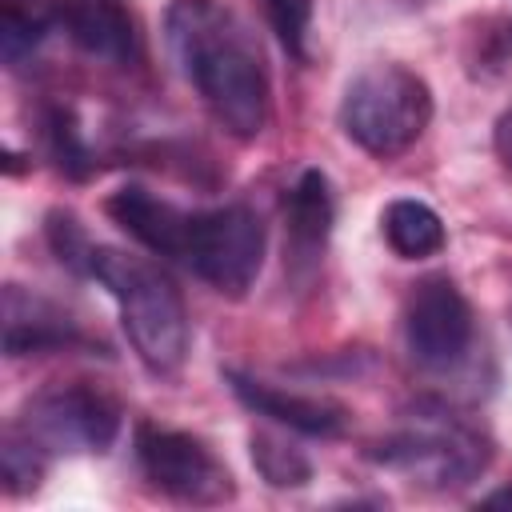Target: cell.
<instances>
[{
    "label": "cell",
    "mask_w": 512,
    "mask_h": 512,
    "mask_svg": "<svg viewBox=\"0 0 512 512\" xmlns=\"http://www.w3.org/2000/svg\"><path fill=\"white\" fill-rule=\"evenodd\" d=\"M284 220L292 236V252L300 260H312L324 252V240L332 232V188L320 168H304L296 184L284 196Z\"/></svg>",
    "instance_id": "obj_13"
},
{
    "label": "cell",
    "mask_w": 512,
    "mask_h": 512,
    "mask_svg": "<svg viewBox=\"0 0 512 512\" xmlns=\"http://www.w3.org/2000/svg\"><path fill=\"white\" fill-rule=\"evenodd\" d=\"M84 344L80 324L52 300L8 284L4 288V352L8 356H40Z\"/></svg>",
    "instance_id": "obj_11"
},
{
    "label": "cell",
    "mask_w": 512,
    "mask_h": 512,
    "mask_svg": "<svg viewBox=\"0 0 512 512\" xmlns=\"http://www.w3.org/2000/svg\"><path fill=\"white\" fill-rule=\"evenodd\" d=\"M472 304L448 276H428L412 288L404 312V340L416 364L452 368L472 348Z\"/></svg>",
    "instance_id": "obj_8"
},
{
    "label": "cell",
    "mask_w": 512,
    "mask_h": 512,
    "mask_svg": "<svg viewBox=\"0 0 512 512\" xmlns=\"http://www.w3.org/2000/svg\"><path fill=\"white\" fill-rule=\"evenodd\" d=\"M172 60L204 108L232 136L252 140L268 124L272 88L256 36L224 0H172L164 12Z\"/></svg>",
    "instance_id": "obj_1"
},
{
    "label": "cell",
    "mask_w": 512,
    "mask_h": 512,
    "mask_svg": "<svg viewBox=\"0 0 512 512\" xmlns=\"http://www.w3.org/2000/svg\"><path fill=\"white\" fill-rule=\"evenodd\" d=\"M108 216L144 248H152L156 256L180 260L184 248V232H188V208H176L172 200H160L156 192L140 188V184H124L108 196Z\"/></svg>",
    "instance_id": "obj_12"
},
{
    "label": "cell",
    "mask_w": 512,
    "mask_h": 512,
    "mask_svg": "<svg viewBox=\"0 0 512 512\" xmlns=\"http://www.w3.org/2000/svg\"><path fill=\"white\" fill-rule=\"evenodd\" d=\"M492 140H496V156H500L504 164H512V108L496 120V136H492Z\"/></svg>",
    "instance_id": "obj_19"
},
{
    "label": "cell",
    "mask_w": 512,
    "mask_h": 512,
    "mask_svg": "<svg viewBox=\"0 0 512 512\" xmlns=\"http://www.w3.org/2000/svg\"><path fill=\"white\" fill-rule=\"evenodd\" d=\"M136 456L144 476L172 500L180 504H224L236 496V480L228 464L196 436L160 428V424H140L136 428Z\"/></svg>",
    "instance_id": "obj_6"
},
{
    "label": "cell",
    "mask_w": 512,
    "mask_h": 512,
    "mask_svg": "<svg viewBox=\"0 0 512 512\" xmlns=\"http://www.w3.org/2000/svg\"><path fill=\"white\" fill-rule=\"evenodd\" d=\"M268 24L288 56H308V32H312V0H264Z\"/></svg>",
    "instance_id": "obj_17"
},
{
    "label": "cell",
    "mask_w": 512,
    "mask_h": 512,
    "mask_svg": "<svg viewBox=\"0 0 512 512\" xmlns=\"http://www.w3.org/2000/svg\"><path fill=\"white\" fill-rule=\"evenodd\" d=\"M480 504H488V508H492V504H512V488H500V492H492V496H484Z\"/></svg>",
    "instance_id": "obj_20"
},
{
    "label": "cell",
    "mask_w": 512,
    "mask_h": 512,
    "mask_svg": "<svg viewBox=\"0 0 512 512\" xmlns=\"http://www.w3.org/2000/svg\"><path fill=\"white\" fill-rule=\"evenodd\" d=\"M432 120V88L404 64H372L356 72L340 96V128L368 156L408 152Z\"/></svg>",
    "instance_id": "obj_4"
},
{
    "label": "cell",
    "mask_w": 512,
    "mask_h": 512,
    "mask_svg": "<svg viewBox=\"0 0 512 512\" xmlns=\"http://www.w3.org/2000/svg\"><path fill=\"white\" fill-rule=\"evenodd\" d=\"M384 240L404 260H424L444 248V224L424 200H392L380 216Z\"/></svg>",
    "instance_id": "obj_14"
},
{
    "label": "cell",
    "mask_w": 512,
    "mask_h": 512,
    "mask_svg": "<svg viewBox=\"0 0 512 512\" xmlns=\"http://www.w3.org/2000/svg\"><path fill=\"white\" fill-rule=\"evenodd\" d=\"M252 464L272 488H300L312 476L308 456L272 432H252Z\"/></svg>",
    "instance_id": "obj_15"
},
{
    "label": "cell",
    "mask_w": 512,
    "mask_h": 512,
    "mask_svg": "<svg viewBox=\"0 0 512 512\" xmlns=\"http://www.w3.org/2000/svg\"><path fill=\"white\" fill-rule=\"evenodd\" d=\"M48 28H64L76 48L96 60L128 64L136 56V24L128 0H8Z\"/></svg>",
    "instance_id": "obj_9"
},
{
    "label": "cell",
    "mask_w": 512,
    "mask_h": 512,
    "mask_svg": "<svg viewBox=\"0 0 512 512\" xmlns=\"http://www.w3.org/2000/svg\"><path fill=\"white\" fill-rule=\"evenodd\" d=\"M180 264L192 268L220 296H244L264 264V224L252 208L228 204L188 216Z\"/></svg>",
    "instance_id": "obj_5"
},
{
    "label": "cell",
    "mask_w": 512,
    "mask_h": 512,
    "mask_svg": "<svg viewBox=\"0 0 512 512\" xmlns=\"http://www.w3.org/2000/svg\"><path fill=\"white\" fill-rule=\"evenodd\" d=\"M224 380L232 384L236 400L244 408H252L256 416H268L292 432H304V436H340L348 428V408L328 400V396H304V392H284L276 384H264V380H252L244 372H224Z\"/></svg>",
    "instance_id": "obj_10"
},
{
    "label": "cell",
    "mask_w": 512,
    "mask_h": 512,
    "mask_svg": "<svg viewBox=\"0 0 512 512\" xmlns=\"http://www.w3.org/2000/svg\"><path fill=\"white\" fill-rule=\"evenodd\" d=\"M372 460L424 488H460L488 468L492 448L464 416L440 400H416L404 408L400 428L376 444Z\"/></svg>",
    "instance_id": "obj_3"
},
{
    "label": "cell",
    "mask_w": 512,
    "mask_h": 512,
    "mask_svg": "<svg viewBox=\"0 0 512 512\" xmlns=\"http://www.w3.org/2000/svg\"><path fill=\"white\" fill-rule=\"evenodd\" d=\"M48 136H52V148H56L60 164H64L68 172L84 176V172H88V148H84V140H80V132H76V124H72V116H68L64 108L52 112V120H48Z\"/></svg>",
    "instance_id": "obj_18"
},
{
    "label": "cell",
    "mask_w": 512,
    "mask_h": 512,
    "mask_svg": "<svg viewBox=\"0 0 512 512\" xmlns=\"http://www.w3.org/2000/svg\"><path fill=\"white\" fill-rule=\"evenodd\" d=\"M16 428L44 452H108L120 432V408L92 384H60L24 408Z\"/></svg>",
    "instance_id": "obj_7"
},
{
    "label": "cell",
    "mask_w": 512,
    "mask_h": 512,
    "mask_svg": "<svg viewBox=\"0 0 512 512\" xmlns=\"http://www.w3.org/2000/svg\"><path fill=\"white\" fill-rule=\"evenodd\" d=\"M80 272L92 276L100 288H108V296L116 300L120 324L140 364L156 376L180 372L188 356V312L176 284L144 256L120 252L108 244H88Z\"/></svg>",
    "instance_id": "obj_2"
},
{
    "label": "cell",
    "mask_w": 512,
    "mask_h": 512,
    "mask_svg": "<svg viewBox=\"0 0 512 512\" xmlns=\"http://www.w3.org/2000/svg\"><path fill=\"white\" fill-rule=\"evenodd\" d=\"M44 448L32 444L20 428L4 432V448H0V468H4V484L8 492H32L44 476Z\"/></svg>",
    "instance_id": "obj_16"
}]
</instances>
